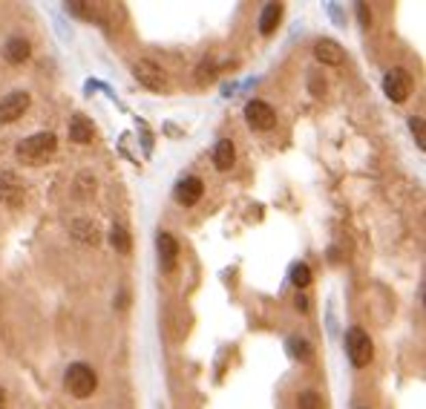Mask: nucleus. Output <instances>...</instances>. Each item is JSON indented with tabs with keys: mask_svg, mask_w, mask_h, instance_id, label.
I'll use <instances>...</instances> for the list:
<instances>
[{
	"mask_svg": "<svg viewBox=\"0 0 426 409\" xmlns=\"http://www.w3.org/2000/svg\"><path fill=\"white\" fill-rule=\"evenodd\" d=\"M55 150H58V138H55V133H35L29 138H23L15 153H18V159L23 164L40 167L55 156Z\"/></svg>",
	"mask_w": 426,
	"mask_h": 409,
	"instance_id": "obj_1",
	"label": "nucleus"
},
{
	"mask_svg": "<svg viewBox=\"0 0 426 409\" xmlns=\"http://www.w3.org/2000/svg\"><path fill=\"white\" fill-rule=\"evenodd\" d=\"M64 386L70 395H75V398H90L95 386H98V375H95L87 363H72V366H66Z\"/></svg>",
	"mask_w": 426,
	"mask_h": 409,
	"instance_id": "obj_2",
	"label": "nucleus"
},
{
	"mask_svg": "<svg viewBox=\"0 0 426 409\" xmlns=\"http://www.w3.org/2000/svg\"><path fill=\"white\" fill-rule=\"evenodd\" d=\"M346 355H349L351 366H357V369H363V366H369V360H372L375 343L360 326H354V329L346 332Z\"/></svg>",
	"mask_w": 426,
	"mask_h": 409,
	"instance_id": "obj_3",
	"label": "nucleus"
},
{
	"mask_svg": "<svg viewBox=\"0 0 426 409\" xmlns=\"http://www.w3.org/2000/svg\"><path fill=\"white\" fill-rule=\"evenodd\" d=\"M26 199V185L23 179L15 173V171H6L3 176H0V202H3L6 208L18 210Z\"/></svg>",
	"mask_w": 426,
	"mask_h": 409,
	"instance_id": "obj_4",
	"label": "nucleus"
},
{
	"mask_svg": "<svg viewBox=\"0 0 426 409\" xmlns=\"http://www.w3.org/2000/svg\"><path fill=\"white\" fill-rule=\"evenodd\" d=\"M383 92H386L395 104H403L412 92V78H409L406 69H401V66L389 69L386 78H383Z\"/></svg>",
	"mask_w": 426,
	"mask_h": 409,
	"instance_id": "obj_5",
	"label": "nucleus"
},
{
	"mask_svg": "<svg viewBox=\"0 0 426 409\" xmlns=\"http://www.w3.org/2000/svg\"><path fill=\"white\" fill-rule=\"evenodd\" d=\"M245 121H248L254 130H271L274 124H277V112L268 101H248L245 104Z\"/></svg>",
	"mask_w": 426,
	"mask_h": 409,
	"instance_id": "obj_6",
	"label": "nucleus"
},
{
	"mask_svg": "<svg viewBox=\"0 0 426 409\" xmlns=\"http://www.w3.org/2000/svg\"><path fill=\"white\" fill-rule=\"evenodd\" d=\"M133 75L139 78L147 90H168V75H164V69L153 61H135L133 64Z\"/></svg>",
	"mask_w": 426,
	"mask_h": 409,
	"instance_id": "obj_7",
	"label": "nucleus"
},
{
	"mask_svg": "<svg viewBox=\"0 0 426 409\" xmlns=\"http://www.w3.org/2000/svg\"><path fill=\"white\" fill-rule=\"evenodd\" d=\"M29 92H9L3 101H0V124H12L18 121L26 110H29Z\"/></svg>",
	"mask_w": 426,
	"mask_h": 409,
	"instance_id": "obj_8",
	"label": "nucleus"
},
{
	"mask_svg": "<svg viewBox=\"0 0 426 409\" xmlns=\"http://www.w3.org/2000/svg\"><path fill=\"white\" fill-rule=\"evenodd\" d=\"M314 58H317L320 64H328V66H340L343 61H346V49L332 38H320L317 44H314Z\"/></svg>",
	"mask_w": 426,
	"mask_h": 409,
	"instance_id": "obj_9",
	"label": "nucleus"
},
{
	"mask_svg": "<svg viewBox=\"0 0 426 409\" xmlns=\"http://www.w3.org/2000/svg\"><path fill=\"white\" fill-rule=\"evenodd\" d=\"M173 193H176V202H178V205L190 208V205H196V202L202 199L204 185H202V179H199V176H185V179L176 185Z\"/></svg>",
	"mask_w": 426,
	"mask_h": 409,
	"instance_id": "obj_10",
	"label": "nucleus"
},
{
	"mask_svg": "<svg viewBox=\"0 0 426 409\" xmlns=\"http://www.w3.org/2000/svg\"><path fill=\"white\" fill-rule=\"evenodd\" d=\"M156 248H159L161 268H164V271H173V268H176V260H178V243H176V236L168 234V231H159Z\"/></svg>",
	"mask_w": 426,
	"mask_h": 409,
	"instance_id": "obj_11",
	"label": "nucleus"
},
{
	"mask_svg": "<svg viewBox=\"0 0 426 409\" xmlns=\"http://www.w3.org/2000/svg\"><path fill=\"white\" fill-rule=\"evenodd\" d=\"M29 40H23V38H9L6 44H3V58L9 64H23V61H29Z\"/></svg>",
	"mask_w": 426,
	"mask_h": 409,
	"instance_id": "obj_12",
	"label": "nucleus"
},
{
	"mask_svg": "<svg viewBox=\"0 0 426 409\" xmlns=\"http://www.w3.org/2000/svg\"><path fill=\"white\" fill-rule=\"evenodd\" d=\"M233 162H237V147H233L230 138L216 142V147H213V164H216V171H230Z\"/></svg>",
	"mask_w": 426,
	"mask_h": 409,
	"instance_id": "obj_13",
	"label": "nucleus"
},
{
	"mask_svg": "<svg viewBox=\"0 0 426 409\" xmlns=\"http://www.w3.org/2000/svg\"><path fill=\"white\" fill-rule=\"evenodd\" d=\"M282 21V3H265L263 15H259V35H274Z\"/></svg>",
	"mask_w": 426,
	"mask_h": 409,
	"instance_id": "obj_14",
	"label": "nucleus"
},
{
	"mask_svg": "<svg viewBox=\"0 0 426 409\" xmlns=\"http://www.w3.org/2000/svg\"><path fill=\"white\" fill-rule=\"evenodd\" d=\"M70 231L81 239V243H87V245H98L101 243V231H98V225L90 222V219H75L70 225Z\"/></svg>",
	"mask_w": 426,
	"mask_h": 409,
	"instance_id": "obj_15",
	"label": "nucleus"
},
{
	"mask_svg": "<svg viewBox=\"0 0 426 409\" xmlns=\"http://www.w3.org/2000/svg\"><path fill=\"white\" fill-rule=\"evenodd\" d=\"M70 138H72V142H78V145L92 142V124L84 116H72V121H70Z\"/></svg>",
	"mask_w": 426,
	"mask_h": 409,
	"instance_id": "obj_16",
	"label": "nucleus"
},
{
	"mask_svg": "<svg viewBox=\"0 0 426 409\" xmlns=\"http://www.w3.org/2000/svg\"><path fill=\"white\" fill-rule=\"evenodd\" d=\"M288 355L291 358H297V360H302V363H308L311 360V355H314V349H311V343L308 340H302V337H288Z\"/></svg>",
	"mask_w": 426,
	"mask_h": 409,
	"instance_id": "obj_17",
	"label": "nucleus"
},
{
	"mask_svg": "<svg viewBox=\"0 0 426 409\" xmlns=\"http://www.w3.org/2000/svg\"><path fill=\"white\" fill-rule=\"evenodd\" d=\"M109 245H113L118 253H130L133 251V239L130 234L121 228V225H113V231H109Z\"/></svg>",
	"mask_w": 426,
	"mask_h": 409,
	"instance_id": "obj_18",
	"label": "nucleus"
},
{
	"mask_svg": "<svg viewBox=\"0 0 426 409\" xmlns=\"http://www.w3.org/2000/svg\"><path fill=\"white\" fill-rule=\"evenodd\" d=\"M291 283H294L297 288L311 286V271H308V265H306V262H297V265L291 268Z\"/></svg>",
	"mask_w": 426,
	"mask_h": 409,
	"instance_id": "obj_19",
	"label": "nucleus"
},
{
	"mask_svg": "<svg viewBox=\"0 0 426 409\" xmlns=\"http://www.w3.org/2000/svg\"><path fill=\"white\" fill-rule=\"evenodd\" d=\"M299 409H320V398H317V392H302L299 398H297Z\"/></svg>",
	"mask_w": 426,
	"mask_h": 409,
	"instance_id": "obj_20",
	"label": "nucleus"
},
{
	"mask_svg": "<svg viewBox=\"0 0 426 409\" xmlns=\"http://www.w3.org/2000/svg\"><path fill=\"white\" fill-rule=\"evenodd\" d=\"M409 130H412V136L418 138V147H423V145H426V138H423V119H415V116H412V119H409Z\"/></svg>",
	"mask_w": 426,
	"mask_h": 409,
	"instance_id": "obj_21",
	"label": "nucleus"
},
{
	"mask_svg": "<svg viewBox=\"0 0 426 409\" xmlns=\"http://www.w3.org/2000/svg\"><path fill=\"white\" fill-rule=\"evenodd\" d=\"M294 306H297V312H308V297L297 294V297H294Z\"/></svg>",
	"mask_w": 426,
	"mask_h": 409,
	"instance_id": "obj_22",
	"label": "nucleus"
},
{
	"mask_svg": "<svg viewBox=\"0 0 426 409\" xmlns=\"http://www.w3.org/2000/svg\"><path fill=\"white\" fill-rule=\"evenodd\" d=\"M357 12H360V21H363V26H366L369 21H372V15H369V12H366V6H363V3L357 6Z\"/></svg>",
	"mask_w": 426,
	"mask_h": 409,
	"instance_id": "obj_23",
	"label": "nucleus"
},
{
	"mask_svg": "<svg viewBox=\"0 0 426 409\" xmlns=\"http://www.w3.org/2000/svg\"><path fill=\"white\" fill-rule=\"evenodd\" d=\"M0 409H6V392L0 389Z\"/></svg>",
	"mask_w": 426,
	"mask_h": 409,
	"instance_id": "obj_24",
	"label": "nucleus"
}]
</instances>
